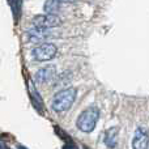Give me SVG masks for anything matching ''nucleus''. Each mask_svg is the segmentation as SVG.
I'll return each mask as SVG.
<instances>
[{"mask_svg":"<svg viewBox=\"0 0 149 149\" xmlns=\"http://www.w3.org/2000/svg\"><path fill=\"white\" fill-rule=\"evenodd\" d=\"M77 90L74 88H65V89L58 92L52 98L51 107L55 113H64L73 105L76 100Z\"/></svg>","mask_w":149,"mask_h":149,"instance_id":"nucleus-1","label":"nucleus"},{"mask_svg":"<svg viewBox=\"0 0 149 149\" xmlns=\"http://www.w3.org/2000/svg\"><path fill=\"white\" fill-rule=\"evenodd\" d=\"M100 109L97 106H90L85 109L76 120V126L82 132H92L100 119Z\"/></svg>","mask_w":149,"mask_h":149,"instance_id":"nucleus-2","label":"nucleus"},{"mask_svg":"<svg viewBox=\"0 0 149 149\" xmlns=\"http://www.w3.org/2000/svg\"><path fill=\"white\" fill-rule=\"evenodd\" d=\"M58 47L51 42H43L31 50V58L37 62H47L56 56Z\"/></svg>","mask_w":149,"mask_h":149,"instance_id":"nucleus-3","label":"nucleus"},{"mask_svg":"<svg viewBox=\"0 0 149 149\" xmlns=\"http://www.w3.org/2000/svg\"><path fill=\"white\" fill-rule=\"evenodd\" d=\"M62 25V20L56 15H38L33 18V28L51 29Z\"/></svg>","mask_w":149,"mask_h":149,"instance_id":"nucleus-4","label":"nucleus"},{"mask_svg":"<svg viewBox=\"0 0 149 149\" xmlns=\"http://www.w3.org/2000/svg\"><path fill=\"white\" fill-rule=\"evenodd\" d=\"M149 132L145 127H137L132 139V149H148Z\"/></svg>","mask_w":149,"mask_h":149,"instance_id":"nucleus-5","label":"nucleus"},{"mask_svg":"<svg viewBox=\"0 0 149 149\" xmlns=\"http://www.w3.org/2000/svg\"><path fill=\"white\" fill-rule=\"evenodd\" d=\"M55 37V34L52 31H50L49 29H37V28H31L30 30H28L26 33V39L29 43H37V42H42L46 41L47 38Z\"/></svg>","mask_w":149,"mask_h":149,"instance_id":"nucleus-6","label":"nucleus"},{"mask_svg":"<svg viewBox=\"0 0 149 149\" xmlns=\"http://www.w3.org/2000/svg\"><path fill=\"white\" fill-rule=\"evenodd\" d=\"M55 76H56V68H55V65H46V67H42L41 70L37 71L34 80L38 84H47V82L52 81V79Z\"/></svg>","mask_w":149,"mask_h":149,"instance_id":"nucleus-7","label":"nucleus"},{"mask_svg":"<svg viewBox=\"0 0 149 149\" xmlns=\"http://www.w3.org/2000/svg\"><path fill=\"white\" fill-rule=\"evenodd\" d=\"M118 134H119V127H111L110 130H107L103 137V143L107 148H115L118 144Z\"/></svg>","mask_w":149,"mask_h":149,"instance_id":"nucleus-8","label":"nucleus"},{"mask_svg":"<svg viewBox=\"0 0 149 149\" xmlns=\"http://www.w3.org/2000/svg\"><path fill=\"white\" fill-rule=\"evenodd\" d=\"M28 90H29V93H30V98H31V101H33L34 106H36L38 110H42V109H43V101H42L41 95H39L38 90L34 86L31 80H28Z\"/></svg>","mask_w":149,"mask_h":149,"instance_id":"nucleus-9","label":"nucleus"},{"mask_svg":"<svg viewBox=\"0 0 149 149\" xmlns=\"http://www.w3.org/2000/svg\"><path fill=\"white\" fill-rule=\"evenodd\" d=\"M64 4L65 3H63V1H46L43 5V9H45V12H46V15H54L55 16V13L59 12L60 7Z\"/></svg>","mask_w":149,"mask_h":149,"instance_id":"nucleus-10","label":"nucleus"},{"mask_svg":"<svg viewBox=\"0 0 149 149\" xmlns=\"http://www.w3.org/2000/svg\"><path fill=\"white\" fill-rule=\"evenodd\" d=\"M9 5L12 7L13 15H15V20H16V22H17L18 18H20V13H21L20 9H21V7H22V3L21 1H10Z\"/></svg>","mask_w":149,"mask_h":149,"instance_id":"nucleus-11","label":"nucleus"},{"mask_svg":"<svg viewBox=\"0 0 149 149\" xmlns=\"http://www.w3.org/2000/svg\"><path fill=\"white\" fill-rule=\"evenodd\" d=\"M4 147H7V145L4 144V141H3L1 139H0V149H1V148H4Z\"/></svg>","mask_w":149,"mask_h":149,"instance_id":"nucleus-12","label":"nucleus"},{"mask_svg":"<svg viewBox=\"0 0 149 149\" xmlns=\"http://www.w3.org/2000/svg\"><path fill=\"white\" fill-rule=\"evenodd\" d=\"M18 149H28V148H25L24 145H18Z\"/></svg>","mask_w":149,"mask_h":149,"instance_id":"nucleus-13","label":"nucleus"}]
</instances>
